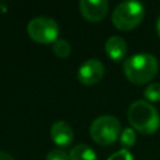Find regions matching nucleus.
Masks as SVG:
<instances>
[{"label": "nucleus", "mask_w": 160, "mask_h": 160, "mask_svg": "<svg viewBox=\"0 0 160 160\" xmlns=\"http://www.w3.org/2000/svg\"><path fill=\"white\" fill-rule=\"evenodd\" d=\"M124 74L132 84L141 85L154 79L158 72V59L151 54H136L128 58L124 62Z\"/></svg>", "instance_id": "1"}, {"label": "nucleus", "mask_w": 160, "mask_h": 160, "mask_svg": "<svg viewBox=\"0 0 160 160\" xmlns=\"http://www.w3.org/2000/svg\"><path fill=\"white\" fill-rule=\"evenodd\" d=\"M128 119L131 126L141 134H152L160 126L158 110L145 100H138L130 105Z\"/></svg>", "instance_id": "2"}, {"label": "nucleus", "mask_w": 160, "mask_h": 160, "mask_svg": "<svg viewBox=\"0 0 160 160\" xmlns=\"http://www.w3.org/2000/svg\"><path fill=\"white\" fill-rule=\"evenodd\" d=\"M145 16V8L139 1H122L112 11L111 20L115 28L129 31L136 28Z\"/></svg>", "instance_id": "3"}, {"label": "nucleus", "mask_w": 160, "mask_h": 160, "mask_svg": "<svg viewBox=\"0 0 160 160\" xmlns=\"http://www.w3.org/2000/svg\"><path fill=\"white\" fill-rule=\"evenodd\" d=\"M120 128V122L115 116L102 115L92 121L90 126V135L95 142L100 145H110L118 139Z\"/></svg>", "instance_id": "4"}, {"label": "nucleus", "mask_w": 160, "mask_h": 160, "mask_svg": "<svg viewBox=\"0 0 160 160\" xmlns=\"http://www.w3.org/2000/svg\"><path fill=\"white\" fill-rule=\"evenodd\" d=\"M28 34L36 42L54 44L59 36V25L51 18L38 16L29 21Z\"/></svg>", "instance_id": "5"}, {"label": "nucleus", "mask_w": 160, "mask_h": 160, "mask_svg": "<svg viewBox=\"0 0 160 160\" xmlns=\"http://www.w3.org/2000/svg\"><path fill=\"white\" fill-rule=\"evenodd\" d=\"M105 69L100 60L89 59L78 70V79L84 85H94L99 82L104 76Z\"/></svg>", "instance_id": "6"}, {"label": "nucleus", "mask_w": 160, "mask_h": 160, "mask_svg": "<svg viewBox=\"0 0 160 160\" xmlns=\"http://www.w3.org/2000/svg\"><path fill=\"white\" fill-rule=\"evenodd\" d=\"M79 6L81 15L86 20L98 22L105 18L109 4L106 0H81Z\"/></svg>", "instance_id": "7"}, {"label": "nucleus", "mask_w": 160, "mask_h": 160, "mask_svg": "<svg viewBox=\"0 0 160 160\" xmlns=\"http://www.w3.org/2000/svg\"><path fill=\"white\" fill-rule=\"evenodd\" d=\"M51 139L52 141L61 148L69 146L74 140V131L71 126L65 121H56L52 124L51 130Z\"/></svg>", "instance_id": "8"}, {"label": "nucleus", "mask_w": 160, "mask_h": 160, "mask_svg": "<svg viewBox=\"0 0 160 160\" xmlns=\"http://www.w3.org/2000/svg\"><path fill=\"white\" fill-rule=\"evenodd\" d=\"M105 51L108 54V56L114 60V61H120L125 58L126 51H128V46L126 42L120 36H110L106 42H105Z\"/></svg>", "instance_id": "9"}, {"label": "nucleus", "mask_w": 160, "mask_h": 160, "mask_svg": "<svg viewBox=\"0 0 160 160\" xmlns=\"http://www.w3.org/2000/svg\"><path fill=\"white\" fill-rule=\"evenodd\" d=\"M69 160H98V156L90 146L79 144L70 150Z\"/></svg>", "instance_id": "10"}, {"label": "nucleus", "mask_w": 160, "mask_h": 160, "mask_svg": "<svg viewBox=\"0 0 160 160\" xmlns=\"http://www.w3.org/2000/svg\"><path fill=\"white\" fill-rule=\"evenodd\" d=\"M52 51L59 58H68L70 55L71 46H70V44L65 39H58L52 44Z\"/></svg>", "instance_id": "11"}, {"label": "nucleus", "mask_w": 160, "mask_h": 160, "mask_svg": "<svg viewBox=\"0 0 160 160\" xmlns=\"http://www.w3.org/2000/svg\"><path fill=\"white\" fill-rule=\"evenodd\" d=\"M144 96L146 100L152 101V102L160 101V84L159 82L149 84L144 90Z\"/></svg>", "instance_id": "12"}, {"label": "nucleus", "mask_w": 160, "mask_h": 160, "mask_svg": "<svg viewBox=\"0 0 160 160\" xmlns=\"http://www.w3.org/2000/svg\"><path fill=\"white\" fill-rule=\"evenodd\" d=\"M135 141H136V135H135L134 129L126 128L125 130H122V132L120 135V142H121L122 146L130 148L135 144Z\"/></svg>", "instance_id": "13"}, {"label": "nucleus", "mask_w": 160, "mask_h": 160, "mask_svg": "<svg viewBox=\"0 0 160 160\" xmlns=\"http://www.w3.org/2000/svg\"><path fill=\"white\" fill-rule=\"evenodd\" d=\"M46 160H69V155L62 149H52L48 152Z\"/></svg>", "instance_id": "14"}, {"label": "nucleus", "mask_w": 160, "mask_h": 160, "mask_svg": "<svg viewBox=\"0 0 160 160\" xmlns=\"http://www.w3.org/2000/svg\"><path fill=\"white\" fill-rule=\"evenodd\" d=\"M108 160H134V156L128 149H121L110 155Z\"/></svg>", "instance_id": "15"}, {"label": "nucleus", "mask_w": 160, "mask_h": 160, "mask_svg": "<svg viewBox=\"0 0 160 160\" xmlns=\"http://www.w3.org/2000/svg\"><path fill=\"white\" fill-rule=\"evenodd\" d=\"M0 160H14L12 156L5 151H0Z\"/></svg>", "instance_id": "16"}, {"label": "nucleus", "mask_w": 160, "mask_h": 160, "mask_svg": "<svg viewBox=\"0 0 160 160\" xmlns=\"http://www.w3.org/2000/svg\"><path fill=\"white\" fill-rule=\"evenodd\" d=\"M156 32H158V35H159V38H160V16L158 18V20H156Z\"/></svg>", "instance_id": "17"}]
</instances>
